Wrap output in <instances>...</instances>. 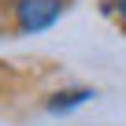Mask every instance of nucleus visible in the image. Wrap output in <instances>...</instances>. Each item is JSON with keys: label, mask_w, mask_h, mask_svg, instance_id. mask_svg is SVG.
I'll return each mask as SVG.
<instances>
[{"label": "nucleus", "mask_w": 126, "mask_h": 126, "mask_svg": "<svg viewBox=\"0 0 126 126\" xmlns=\"http://www.w3.org/2000/svg\"><path fill=\"white\" fill-rule=\"evenodd\" d=\"M59 0H22L19 4V22L22 30H48L59 19Z\"/></svg>", "instance_id": "1"}, {"label": "nucleus", "mask_w": 126, "mask_h": 126, "mask_svg": "<svg viewBox=\"0 0 126 126\" xmlns=\"http://www.w3.org/2000/svg\"><path fill=\"white\" fill-rule=\"evenodd\" d=\"M89 96H93L89 89H78V93H59V96H56L48 108H52V111H63V108H71V104H82V100H89Z\"/></svg>", "instance_id": "2"}, {"label": "nucleus", "mask_w": 126, "mask_h": 126, "mask_svg": "<svg viewBox=\"0 0 126 126\" xmlns=\"http://www.w3.org/2000/svg\"><path fill=\"white\" fill-rule=\"evenodd\" d=\"M119 11H122V15H126V0H119Z\"/></svg>", "instance_id": "3"}]
</instances>
